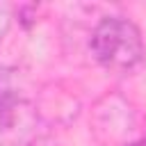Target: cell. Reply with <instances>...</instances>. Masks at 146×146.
I'll return each mask as SVG.
<instances>
[{"instance_id": "cell-1", "label": "cell", "mask_w": 146, "mask_h": 146, "mask_svg": "<svg viewBox=\"0 0 146 146\" xmlns=\"http://www.w3.org/2000/svg\"><path fill=\"white\" fill-rule=\"evenodd\" d=\"M91 57L112 73H130L144 59V39L139 27L123 16L98 21L89 36Z\"/></svg>"}, {"instance_id": "cell-2", "label": "cell", "mask_w": 146, "mask_h": 146, "mask_svg": "<svg viewBox=\"0 0 146 146\" xmlns=\"http://www.w3.org/2000/svg\"><path fill=\"white\" fill-rule=\"evenodd\" d=\"M91 128L100 144L121 146L128 141V135L135 130V112L125 98L116 94H107L91 110Z\"/></svg>"}, {"instance_id": "cell-3", "label": "cell", "mask_w": 146, "mask_h": 146, "mask_svg": "<svg viewBox=\"0 0 146 146\" xmlns=\"http://www.w3.org/2000/svg\"><path fill=\"white\" fill-rule=\"evenodd\" d=\"M78 110L80 100L73 94L59 89V84H50L41 94L36 105V114L48 123H71L78 116Z\"/></svg>"}, {"instance_id": "cell-4", "label": "cell", "mask_w": 146, "mask_h": 146, "mask_svg": "<svg viewBox=\"0 0 146 146\" xmlns=\"http://www.w3.org/2000/svg\"><path fill=\"white\" fill-rule=\"evenodd\" d=\"M9 25H11V7L7 2H0V43L5 41Z\"/></svg>"}, {"instance_id": "cell-5", "label": "cell", "mask_w": 146, "mask_h": 146, "mask_svg": "<svg viewBox=\"0 0 146 146\" xmlns=\"http://www.w3.org/2000/svg\"><path fill=\"white\" fill-rule=\"evenodd\" d=\"M121 146H146V135L144 137H139V139H128L125 144H121Z\"/></svg>"}, {"instance_id": "cell-6", "label": "cell", "mask_w": 146, "mask_h": 146, "mask_svg": "<svg viewBox=\"0 0 146 146\" xmlns=\"http://www.w3.org/2000/svg\"><path fill=\"white\" fill-rule=\"evenodd\" d=\"M0 146H14V141L7 139V135H2V137H0Z\"/></svg>"}]
</instances>
